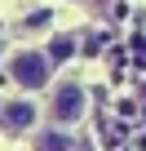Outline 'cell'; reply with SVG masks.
Instances as JSON below:
<instances>
[{
    "label": "cell",
    "instance_id": "cell-6",
    "mask_svg": "<svg viewBox=\"0 0 146 151\" xmlns=\"http://www.w3.org/2000/svg\"><path fill=\"white\" fill-rule=\"evenodd\" d=\"M0 58H5V40H0Z\"/></svg>",
    "mask_w": 146,
    "mask_h": 151
},
{
    "label": "cell",
    "instance_id": "cell-2",
    "mask_svg": "<svg viewBox=\"0 0 146 151\" xmlns=\"http://www.w3.org/2000/svg\"><path fill=\"white\" fill-rule=\"evenodd\" d=\"M49 116H53L58 124H75V120L84 116V85H75V80H62V85H58V93H53Z\"/></svg>",
    "mask_w": 146,
    "mask_h": 151
},
{
    "label": "cell",
    "instance_id": "cell-3",
    "mask_svg": "<svg viewBox=\"0 0 146 151\" xmlns=\"http://www.w3.org/2000/svg\"><path fill=\"white\" fill-rule=\"evenodd\" d=\"M0 124H5L9 133H27V129L36 124V107H31V102H22V98H18V102H5V111H0Z\"/></svg>",
    "mask_w": 146,
    "mask_h": 151
},
{
    "label": "cell",
    "instance_id": "cell-5",
    "mask_svg": "<svg viewBox=\"0 0 146 151\" xmlns=\"http://www.w3.org/2000/svg\"><path fill=\"white\" fill-rule=\"evenodd\" d=\"M71 53H75V40H71V36H58V40L49 45V58H53V62H62V58H71Z\"/></svg>",
    "mask_w": 146,
    "mask_h": 151
},
{
    "label": "cell",
    "instance_id": "cell-4",
    "mask_svg": "<svg viewBox=\"0 0 146 151\" xmlns=\"http://www.w3.org/2000/svg\"><path fill=\"white\" fill-rule=\"evenodd\" d=\"M36 151H75V147H71L62 133H40L36 138Z\"/></svg>",
    "mask_w": 146,
    "mask_h": 151
},
{
    "label": "cell",
    "instance_id": "cell-1",
    "mask_svg": "<svg viewBox=\"0 0 146 151\" xmlns=\"http://www.w3.org/2000/svg\"><path fill=\"white\" fill-rule=\"evenodd\" d=\"M49 76H53V58L40 53V49H18L9 58V80L22 85V89H44Z\"/></svg>",
    "mask_w": 146,
    "mask_h": 151
}]
</instances>
